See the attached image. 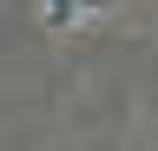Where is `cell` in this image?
Here are the masks:
<instances>
[{
	"mask_svg": "<svg viewBox=\"0 0 158 151\" xmlns=\"http://www.w3.org/2000/svg\"><path fill=\"white\" fill-rule=\"evenodd\" d=\"M112 0H46V26H59V33H73V26H86L92 13H106Z\"/></svg>",
	"mask_w": 158,
	"mask_h": 151,
	"instance_id": "6da1fadb",
	"label": "cell"
}]
</instances>
